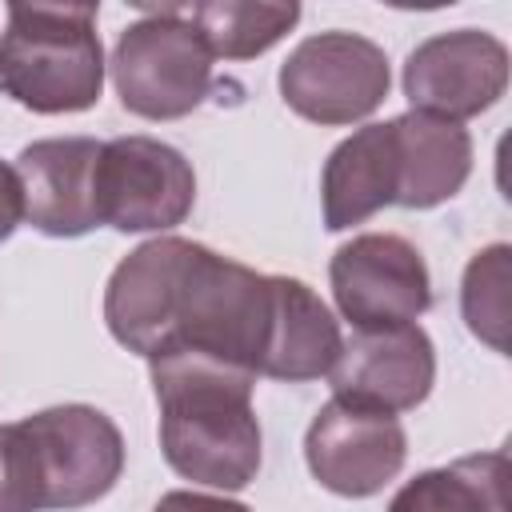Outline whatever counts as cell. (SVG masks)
<instances>
[{
    "mask_svg": "<svg viewBox=\"0 0 512 512\" xmlns=\"http://www.w3.org/2000/svg\"><path fill=\"white\" fill-rule=\"evenodd\" d=\"M288 276H264L184 236L128 252L104 288L116 344L152 360L192 356L244 376H268Z\"/></svg>",
    "mask_w": 512,
    "mask_h": 512,
    "instance_id": "obj_1",
    "label": "cell"
},
{
    "mask_svg": "<svg viewBox=\"0 0 512 512\" xmlns=\"http://www.w3.org/2000/svg\"><path fill=\"white\" fill-rule=\"evenodd\" d=\"M160 404V452L192 484L240 492L260 472L256 380L208 360L164 356L148 364Z\"/></svg>",
    "mask_w": 512,
    "mask_h": 512,
    "instance_id": "obj_2",
    "label": "cell"
},
{
    "mask_svg": "<svg viewBox=\"0 0 512 512\" xmlns=\"http://www.w3.org/2000/svg\"><path fill=\"white\" fill-rule=\"evenodd\" d=\"M0 92L40 116L92 108L104 92L96 4H8Z\"/></svg>",
    "mask_w": 512,
    "mask_h": 512,
    "instance_id": "obj_3",
    "label": "cell"
},
{
    "mask_svg": "<svg viewBox=\"0 0 512 512\" xmlns=\"http://www.w3.org/2000/svg\"><path fill=\"white\" fill-rule=\"evenodd\" d=\"M212 52L184 8H152L132 20L112 52L120 104L140 120H180L212 92Z\"/></svg>",
    "mask_w": 512,
    "mask_h": 512,
    "instance_id": "obj_4",
    "label": "cell"
},
{
    "mask_svg": "<svg viewBox=\"0 0 512 512\" xmlns=\"http://www.w3.org/2000/svg\"><path fill=\"white\" fill-rule=\"evenodd\" d=\"M40 480L44 512L104 500L124 472V436L92 404H56L16 420Z\"/></svg>",
    "mask_w": 512,
    "mask_h": 512,
    "instance_id": "obj_5",
    "label": "cell"
},
{
    "mask_svg": "<svg viewBox=\"0 0 512 512\" xmlns=\"http://www.w3.org/2000/svg\"><path fill=\"white\" fill-rule=\"evenodd\" d=\"M276 84L296 116L336 128L372 116L388 96L392 72L384 48L368 36L316 32L288 52Z\"/></svg>",
    "mask_w": 512,
    "mask_h": 512,
    "instance_id": "obj_6",
    "label": "cell"
},
{
    "mask_svg": "<svg viewBox=\"0 0 512 512\" xmlns=\"http://www.w3.org/2000/svg\"><path fill=\"white\" fill-rule=\"evenodd\" d=\"M196 204V172L156 136H116L96 160V220L116 232H168Z\"/></svg>",
    "mask_w": 512,
    "mask_h": 512,
    "instance_id": "obj_7",
    "label": "cell"
},
{
    "mask_svg": "<svg viewBox=\"0 0 512 512\" xmlns=\"http://www.w3.org/2000/svg\"><path fill=\"white\" fill-rule=\"evenodd\" d=\"M328 284L340 316L364 328L416 324L432 308V276L424 256L396 232H364L332 252Z\"/></svg>",
    "mask_w": 512,
    "mask_h": 512,
    "instance_id": "obj_8",
    "label": "cell"
},
{
    "mask_svg": "<svg viewBox=\"0 0 512 512\" xmlns=\"http://www.w3.org/2000/svg\"><path fill=\"white\" fill-rule=\"evenodd\" d=\"M304 460L320 488L364 500L400 476L408 460V436L392 412L332 396L304 432Z\"/></svg>",
    "mask_w": 512,
    "mask_h": 512,
    "instance_id": "obj_9",
    "label": "cell"
},
{
    "mask_svg": "<svg viewBox=\"0 0 512 512\" xmlns=\"http://www.w3.org/2000/svg\"><path fill=\"white\" fill-rule=\"evenodd\" d=\"M508 88V48L492 32L456 28L436 32L408 52L404 96L408 112H428L440 120H472L488 112Z\"/></svg>",
    "mask_w": 512,
    "mask_h": 512,
    "instance_id": "obj_10",
    "label": "cell"
},
{
    "mask_svg": "<svg viewBox=\"0 0 512 512\" xmlns=\"http://www.w3.org/2000/svg\"><path fill=\"white\" fill-rule=\"evenodd\" d=\"M332 396L380 412H412L436 384V348L420 324L364 328L344 340L332 372Z\"/></svg>",
    "mask_w": 512,
    "mask_h": 512,
    "instance_id": "obj_11",
    "label": "cell"
},
{
    "mask_svg": "<svg viewBox=\"0 0 512 512\" xmlns=\"http://www.w3.org/2000/svg\"><path fill=\"white\" fill-rule=\"evenodd\" d=\"M100 140L92 136H52L32 140L16 156L24 184V220L44 236H84L100 228L96 220V160Z\"/></svg>",
    "mask_w": 512,
    "mask_h": 512,
    "instance_id": "obj_12",
    "label": "cell"
},
{
    "mask_svg": "<svg viewBox=\"0 0 512 512\" xmlns=\"http://www.w3.org/2000/svg\"><path fill=\"white\" fill-rule=\"evenodd\" d=\"M396 196H400V144L392 120L364 124L328 152L320 176V204L328 232L364 224L380 208L396 204Z\"/></svg>",
    "mask_w": 512,
    "mask_h": 512,
    "instance_id": "obj_13",
    "label": "cell"
},
{
    "mask_svg": "<svg viewBox=\"0 0 512 512\" xmlns=\"http://www.w3.org/2000/svg\"><path fill=\"white\" fill-rule=\"evenodd\" d=\"M400 144V208H436L452 200L472 172V136L468 128L428 116L404 112L392 120Z\"/></svg>",
    "mask_w": 512,
    "mask_h": 512,
    "instance_id": "obj_14",
    "label": "cell"
},
{
    "mask_svg": "<svg viewBox=\"0 0 512 512\" xmlns=\"http://www.w3.org/2000/svg\"><path fill=\"white\" fill-rule=\"evenodd\" d=\"M508 476L512 468L500 448L460 456L444 468L412 476L388 500V512H512Z\"/></svg>",
    "mask_w": 512,
    "mask_h": 512,
    "instance_id": "obj_15",
    "label": "cell"
},
{
    "mask_svg": "<svg viewBox=\"0 0 512 512\" xmlns=\"http://www.w3.org/2000/svg\"><path fill=\"white\" fill-rule=\"evenodd\" d=\"M184 16L204 36L208 52L220 60H252L288 36L300 20V4H256V0H208L184 8Z\"/></svg>",
    "mask_w": 512,
    "mask_h": 512,
    "instance_id": "obj_16",
    "label": "cell"
},
{
    "mask_svg": "<svg viewBox=\"0 0 512 512\" xmlns=\"http://www.w3.org/2000/svg\"><path fill=\"white\" fill-rule=\"evenodd\" d=\"M460 312L476 340L492 352H508V324H512V248L488 244L476 252L460 280Z\"/></svg>",
    "mask_w": 512,
    "mask_h": 512,
    "instance_id": "obj_17",
    "label": "cell"
},
{
    "mask_svg": "<svg viewBox=\"0 0 512 512\" xmlns=\"http://www.w3.org/2000/svg\"><path fill=\"white\" fill-rule=\"evenodd\" d=\"M0 512H44L40 480L20 424H0Z\"/></svg>",
    "mask_w": 512,
    "mask_h": 512,
    "instance_id": "obj_18",
    "label": "cell"
},
{
    "mask_svg": "<svg viewBox=\"0 0 512 512\" xmlns=\"http://www.w3.org/2000/svg\"><path fill=\"white\" fill-rule=\"evenodd\" d=\"M152 512H252V508L240 504V500H228V496H208V492L176 488V492H164Z\"/></svg>",
    "mask_w": 512,
    "mask_h": 512,
    "instance_id": "obj_19",
    "label": "cell"
},
{
    "mask_svg": "<svg viewBox=\"0 0 512 512\" xmlns=\"http://www.w3.org/2000/svg\"><path fill=\"white\" fill-rule=\"evenodd\" d=\"M20 220H24V184L16 164L0 160V244L20 228Z\"/></svg>",
    "mask_w": 512,
    "mask_h": 512,
    "instance_id": "obj_20",
    "label": "cell"
}]
</instances>
